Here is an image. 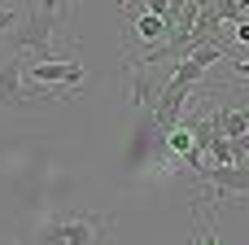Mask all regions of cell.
<instances>
[{
    "label": "cell",
    "instance_id": "cell-13",
    "mask_svg": "<svg viewBox=\"0 0 249 245\" xmlns=\"http://www.w3.org/2000/svg\"><path fill=\"white\" fill-rule=\"evenodd\" d=\"M101 245H109V241H101Z\"/></svg>",
    "mask_w": 249,
    "mask_h": 245
},
{
    "label": "cell",
    "instance_id": "cell-12",
    "mask_svg": "<svg viewBox=\"0 0 249 245\" xmlns=\"http://www.w3.org/2000/svg\"><path fill=\"white\" fill-rule=\"evenodd\" d=\"M197 245H219V241H214V228H206V237H201Z\"/></svg>",
    "mask_w": 249,
    "mask_h": 245
},
{
    "label": "cell",
    "instance_id": "cell-1",
    "mask_svg": "<svg viewBox=\"0 0 249 245\" xmlns=\"http://www.w3.org/2000/svg\"><path fill=\"white\" fill-rule=\"evenodd\" d=\"M44 101H61V92L53 88H22V61L18 53H9L0 61V110H39Z\"/></svg>",
    "mask_w": 249,
    "mask_h": 245
},
{
    "label": "cell",
    "instance_id": "cell-8",
    "mask_svg": "<svg viewBox=\"0 0 249 245\" xmlns=\"http://www.w3.org/2000/svg\"><path fill=\"white\" fill-rule=\"evenodd\" d=\"M232 31H236V39H232V44H249V18L232 22Z\"/></svg>",
    "mask_w": 249,
    "mask_h": 245
},
{
    "label": "cell",
    "instance_id": "cell-7",
    "mask_svg": "<svg viewBox=\"0 0 249 245\" xmlns=\"http://www.w3.org/2000/svg\"><path fill=\"white\" fill-rule=\"evenodd\" d=\"M131 31H136V39H144L149 48H153V39L166 44V35H171V31H166V18H153V13H136V18H131Z\"/></svg>",
    "mask_w": 249,
    "mask_h": 245
},
{
    "label": "cell",
    "instance_id": "cell-3",
    "mask_svg": "<svg viewBox=\"0 0 249 245\" xmlns=\"http://www.w3.org/2000/svg\"><path fill=\"white\" fill-rule=\"evenodd\" d=\"M193 180L201 184V193H210L214 206L236 202V197H249V162H232V167H201Z\"/></svg>",
    "mask_w": 249,
    "mask_h": 245
},
{
    "label": "cell",
    "instance_id": "cell-2",
    "mask_svg": "<svg viewBox=\"0 0 249 245\" xmlns=\"http://www.w3.org/2000/svg\"><path fill=\"white\" fill-rule=\"evenodd\" d=\"M53 39H57V13L31 9V13L22 18L18 35H13V53H35V61H53V57H57Z\"/></svg>",
    "mask_w": 249,
    "mask_h": 245
},
{
    "label": "cell",
    "instance_id": "cell-4",
    "mask_svg": "<svg viewBox=\"0 0 249 245\" xmlns=\"http://www.w3.org/2000/svg\"><path fill=\"white\" fill-rule=\"evenodd\" d=\"M44 245H101L105 241V215H74V219H53L44 232Z\"/></svg>",
    "mask_w": 249,
    "mask_h": 245
},
{
    "label": "cell",
    "instance_id": "cell-10",
    "mask_svg": "<svg viewBox=\"0 0 249 245\" xmlns=\"http://www.w3.org/2000/svg\"><path fill=\"white\" fill-rule=\"evenodd\" d=\"M35 9H44V13H61L66 0H35Z\"/></svg>",
    "mask_w": 249,
    "mask_h": 245
},
{
    "label": "cell",
    "instance_id": "cell-5",
    "mask_svg": "<svg viewBox=\"0 0 249 245\" xmlns=\"http://www.w3.org/2000/svg\"><path fill=\"white\" fill-rule=\"evenodd\" d=\"M83 75H88V70H83L79 61H66V57L31 61V70H22V79H31L35 88H79Z\"/></svg>",
    "mask_w": 249,
    "mask_h": 245
},
{
    "label": "cell",
    "instance_id": "cell-6",
    "mask_svg": "<svg viewBox=\"0 0 249 245\" xmlns=\"http://www.w3.org/2000/svg\"><path fill=\"white\" fill-rule=\"evenodd\" d=\"M210 114V123H214V132L232 145V140H241L249 136V105H223V110H206Z\"/></svg>",
    "mask_w": 249,
    "mask_h": 245
},
{
    "label": "cell",
    "instance_id": "cell-9",
    "mask_svg": "<svg viewBox=\"0 0 249 245\" xmlns=\"http://www.w3.org/2000/svg\"><path fill=\"white\" fill-rule=\"evenodd\" d=\"M18 22V13H13V4H0V31H9Z\"/></svg>",
    "mask_w": 249,
    "mask_h": 245
},
{
    "label": "cell",
    "instance_id": "cell-11",
    "mask_svg": "<svg viewBox=\"0 0 249 245\" xmlns=\"http://www.w3.org/2000/svg\"><path fill=\"white\" fill-rule=\"evenodd\" d=\"M232 70H236L241 79H249V61H232Z\"/></svg>",
    "mask_w": 249,
    "mask_h": 245
}]
</instances>
